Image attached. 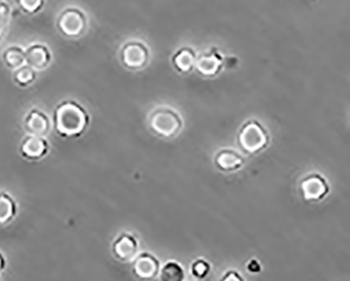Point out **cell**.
Segmentation results:
<instances>
[{"mask_svg": "<svg viewBox=\"0 0 350 281\" xmlns=\"http://www.w3.org/2000/svg\"><path fill=\"white\" fill-rule=\"evenodd\" d=\"M89 112L76 101H64L55 107L52 117V128L59 137L66 139L79 138L90 126Z\"/></svg>", "mask_w": 350, "mask_h": 281, "instance_id": "1", "label": "cell"}, {"mask_svg": "<svg viewBox=\"0 0 350 281\" xmlns=\"http://www.w3.org/2000/svg\"><path fill=\"white\" fill-rule=\"evenodd\" d=\"M90 18L87 12L77 5H66L58 13L56 29L62 36L78 39L87 34Z\"/></svg>", "mask_w": 350, "mask_h": 281, "instance_id": "2", "label": "cell"}, {"mask_svg": "<svg viewBox=\"0 0 350 281\" xmlns=\"http://www.w3.org/2000/svg\"><path fill=\"white\" fill-rule=\"evenodd\" d=\"M271 137L257 120H248L238 133V144L244 153L257 155L269 146Z\"/></svg>", "mask_w": 350, "mask_h": 281, "instance_id": "3", "label": "cell"}, {"mask_svg": "<svg viewBox=\"0 0 350 281\" xmlns=\"http://www.w3.org/2000/svg\"><path fill=\"white\" fill-rule=\"evenodd\" d=\"M148 124L150 130L156 135L163 138L174 137L182 129V119L179 114L169 108H159L152 111Z\"/></svg>", "mask_w": 350, "mask_h": 281, "instance_id": "4", "label": "cell"}, {"mask_svg": "<svg viewBox=\"0 0 350 281\" xmlns=\"http://www.w3.org/2000/svg\"><path fill=\"white\" fill-rule=\"evenodd\" d=\"M119 59L124 68L131 71L144 69L150 60V50L144 42L129 40L119 51Z\"/></svg>", "mask_w": 350, "mask_h": 281, "instance_id": "5", "label": "cell"}, {"mask_svg": "<svg viewBox=\"0 0 350 281\" xmlns=\"http://www.w3.org/2000/svg\"><path fill=\"white\" fill-rule=\"evenodd\" d=\"M25 51V64L37 72L46 71L53 62V52L48 44L34 42L29 44Z\"/></svg>", "mask_w": 350, "mask_h": 281, "instance_id": "6", "label": "cell"}, {"mask_svg": "<svg viewBox=\"0 0 350 281\" xmlns=\"http://www.w3.org/2000/svg\"><path fill=\"white\" fill-rule=\"evenodd\" d=\"M300 192L306 202H320L329 193V185L320 174L312 173L301 181Z\"/></svg>", "mask_w": 350, "mask_h": 281, "instance_id": "7", "label": "cell"}, {"mask_svg": "<svg viewBox=\"0 0 350 281\" xmlns=\"http://www.w3.org/2000/svg\"><path fill=\"white\" fill-rule=\"evenodd\" d=\"M50 152V144L46 136H37L27 134L21 140L19 153L21 157L30 161L44 159Z\"/></svg>", "mask_w": 350, "mask_h": 281, "instance_id": "8", "label": "cell"}, {"mask_svg": "<svg viewBox=\"0 0 350 281\" xmlns=\"http://www.w3.org/2000/svg\"><path fill=\"white\" fill-rule=\"evenodd\" d=\"M23 126L27 134L46 136L52 130V120L48 114L40 109H31L23 118Z\"/></svg>", "mask_w": 350, "mask_h": 281, "instance_id": "9", "label": "cell"}, {"mask_svg": "<svg viewBox=\"0 0 350 281\" xmlns=\"http://www.w3.org/2000/svg\"><path fill=\"white\" fill-rule=\"evenodd\" d=\"M138 240L130 233H121L111 243V253L122 263H131L138 255Z\"/></svg>", "mask_w": 350, "mask_h": 281, "instance_id": "10", "label": "cell"}, {"mask_svg": "<svg viewBox=\"0 0 350 281\" xmlns=\"http://www.w3.org/2000/svg\"><path fill=\"white\" fill-rule=\"evenodd\" d=\"M223 57L216 49H212L196 59L195 69L204 77H215L223 69Z\"/></svg>", "mask_w": 350, "mask_h": 281, "instance_id": "11", "label": "cell"}, {"mask_svg": "<svg viewBox=\"0 0 350 281\" xmlns=\"http://www.w3.org/2000/svg\"><path fill=\"white\" fill-rule=\"evenodd\" d=\"M160 271V263L154 255L150 253H142L137 255L133 260V273L139 279L150 280L155 278Z\"/></svg>", "mask_w": 350, "mask_h": 281, "instance_id": "12", "label": "cell"}, {"mask_svg": "<svg viewBox=\"0 0 350 281\" xmlns=\"http://www.w3.org/2000/svg\"><path fill=\"white\" fill-rule=\"evenodd\" d=\"M245 163L243 156L237 153L234 150L224 149L218 152L215 157V165L220 171L230 173V172L238 171Z\"/></svg>", "mask_w": 350, "mask_h": 281, "instance_id": "13", "label": "cell"}, {"mask_svg": "<svg viewBox=\"0 0 350 281\" xmlns=\"http://www.w3.org/2000/svg\"><path fill=\"white\" fill-rule=\"evenodd\" d=\"M196 59H197V55L195 51L189 46H185L174 54L172 57V64L179 73L187 74L195 69Z\"/></svg>", "mask_w": 350, "mask_h": 281, "instance_id": "14", "label": "cell"}, {"mask_svg": "<svg viewBox=\"0 0 350 281\" xmlns=\"http://www.w3.org/2000/svg\"><path fill=\"white\" fill-rule=\"evenodd\" d=\"M1 60L8 69L14 71L19 66L25 64V51L23 46L11 44L3 49L1 52Z\"/></svg>", "mask_w": 350, "mask_h": 281, "instance_id": "15", "label": "cell"}, {"mask_svg": "<svg viewBox=\"0 0 350 281\" xmlns=\"http://www.w3.org/2000/svg\"><path fill=\"white\" fill-rule=\"evenodd\" d=\"M18 214V204L8 192H0V226L13 222Z\"/></svg>", "mask_w": 350, "mask_h": 281, "instance_id": "16", "label": "cell"}, {"mask_svg": "<svg viewBox=\"0 0 350 281\" xmlns=\"http://www.w3.org/2000/svg\"><path fill=\"white\" fill-rule=\"evenodd\" d=\"M37 71L27 64L19 66L13 71L14 83L21 88H29L36 81Z\"/></svg>", "mask_w": 350, "mask_h": 281, "instance_id": "17", "label": "cell"}, {"mask_svg": "<svg viewBox=\"0 0 350 281\" xmlns=\"http://www.w3.org/2000/svg\"><path fill=\"white\" fill-rule=\"evenodd\" d=\"M160 278L164 281H181L185 280V271L181 265L176 261L166 263L161 270L159 271Z\"/></svg>", "mask_w": 350, "mask_h": 281, "instance_id": "18", "label": "cell"}, {"mask_svg": "<svg viewBox=\"0 0 350 281\" xmlns=\"http://www.w3.org/2000/svg\"><path fill=\"white\" fill-rule=\"evenodd\" d=\"M15 1L19 11L27 16L39 14L46 5V0H15Z\"/></svg>", "mask_w": 350, "mask_h": 281, "instance_id": "19", "label": "cell"}, {"mask_svg": "<svg viewBox=\"0 0 350 281\" xmlns=\"http://www.w3.org/2000/svg\"><path fill=\"white\" fill-rule=\"evenodd\" d=\"M12 21V7L5 0H0V42L5 38Z\"/></svg>", "mask_w": 350, "mask_h": 281, "instance_id": "20", "label": "cell"}, {"mask_svg": "<svg viewBox=\"0 0 350 281\" xmlns=\"http://www.w3.org/2000/svg\"><path fill=\"white\" fill-rule=\"evenodd\" d=\"M212 267H211L207 261L203 260V259H198L191 265V273L197 278H205L208 275Z\"/></svg>", "mask_w": 350, "mask_h": 281, "instance_id": "21", "label": "cell"}, {"mask_svg": "<svg viewBox=\"0 0 350 281\" xmlns=\"http://www.w3.org/2000/svg\"><path fill=\"white\" fill-rule=\"evenodd\" d=\"M247 269L250 272L257 273L261 270V265L257 260H250L247 265Z\"/></svg>", "mask_w": 350, "mask_h": 281, "instance_id": "22", "label": "cell"}, {"mask_svg": "<svg viewBox=\"0 0 350 281\" xmlns=\"http://www.w3.org/2000/svg\"><path fill=\"white\" fill-rule=\"evenodd\" d=\"M223 280H242L241 277L238 275V272H230L226 273V276L223 277Z\"/></svg>", "mask_w": 350, "mask_h": 281, "instance_id": "23", "label": "cell"}, {"mask_svg": "<svg viewBox=\"0 0 350 281\" xmlns=\"http://www.w3.org/2000/svg\"><path fill=\"white\" fill-rule=\"evenodd\" d=\"M5 267H7V259H5V255L0 252V273L5 271Z\"/></svg>", "mask_w": 350, "mask_h": 281, "instance_id": "24", "label": "cell"}, {"mask_svg": "<svg viewBox=\"0 0 350 281\" xmlns=\"http://www.w3.org/2000/svg\"><path fill=\"white\" fill-rule=\"evenodd\" d=\"M0 279H1V275H0Z\"/></svg>", "mask_w": 350, "mask_h": 281, "instance_id": "25", "label": "cell"}]
</instances>
